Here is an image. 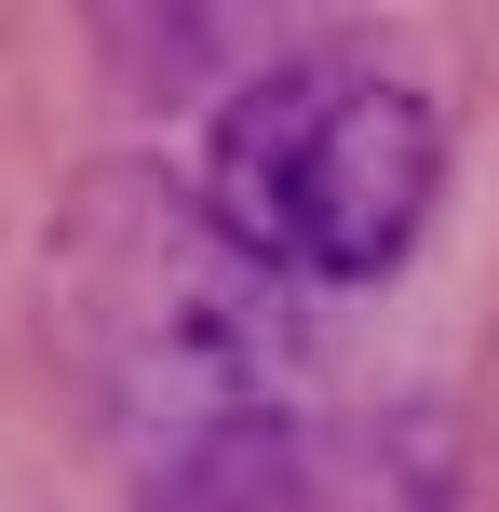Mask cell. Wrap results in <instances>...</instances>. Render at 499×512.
I'll use <instances>...</instances> for the list:
<instances>
[{
	"label": "cell",
	"instance_id": "6da1fadb",
	"mask_svg": "<svg viewBox=\"0 0 499 512\" xmlns=\"http://www.w3.org/2000/svg\"><path fill=\"white\" fill-rule=\"evenodd\" d=\"M446 122L378 68H270L203 135V230L284 283H378L432 230Z\"/></svg>",
	"mask_w": 499,
	"mask_h": 512
}]
</instances>
